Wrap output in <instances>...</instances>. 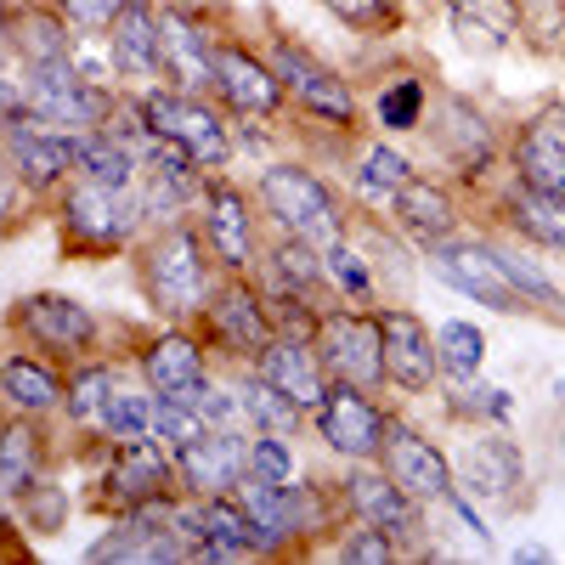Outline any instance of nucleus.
<instances>
[{
    "label": "nucleus",
    "instance_id": "5701e85b",
    "mask_svg": "<svg viewBox=\"0 0 565 565\" xmlns=\"http://www.w3.org/2000/svg\"><path fill=\"white\" fill-rule=\"evenodd\" d=\"M159 34H164V85L193 90V97L215 90V40L204 34V23L164 7L159 12Z\"/></svg>",
    "mask_w": 565,
    "mask_h": 565
},
{
    "label": "nucleus",
    "instance_id": "ddd939ff",
    "mask_svg": "<svg viewBox=\"0 0 565 565\" xmlns=\"http://www.w3.org/2000/svg\"><path fill=\"white\" fill-rule=\"evenodd\" d=\"M317 436L328 441V452H340L351 463H373L385 452V430H391V418L380 413V402H373L367 391L334 380L328 385V396L317 402Z\"/></svg>",
    "mask_w": 565,
    "mask_h": 565
},
{
    "label": "nucleus",
    "instance_id": "603ef678",
    "mask_svg": "<svg viewBox=\"0 0 565 565\" xmlns=\"http://www.w3.org/2000/svg\"><path fill=\"white\" fill-rule=\"evenodd\" d=\"M18 193H23V175H18V164L7 159V148H0V226L12 221V210H18Z\"/></svg>",
    "mask_w": 565,
    "mask_h": 565
},
{
    "label": "nucleus",
    "instance_id": "412c9836",
    "mask_svg": "<svg viewBox=\"0 0 565 565\" xmlns=\"http://www.w3.org/2000/svg\"><path fill=\"white\" fill-rule=\"evenodd\" d=\"M103 40H108L114 74L136 79L141 90L164 85V34H159V12L148 7V0H130V7L103 29Z\"/></svg>",
    "mask_w": 565,
    "mask_h": 565
},
{
    "label": "nucleus",
    "instance_id": "9b49d317",
    "mask_svg": "<svg viewBox=\"0 0 565 565\" xmlns=\"http://www.w3.org/2000/svg\"><path fill=\"white\" fill-rule=\"evenodd\" d=\"M199 322H204V340L232 351L238 362H255L271 345V334H277L271 306H266V295L255 289L249 277H221V289L210 295Z\"/></svg>",
    "mask_w": 565,
    "mask_h": 565
},
{
    "label": "nucleus",
    "instance_id": "c756f323",
    "mask_svg": "<svg viewBox=\"0 0 565 565\" xmlns=\"http://www.w3.org/2000/svg\"><path fill=\"white\" fill-rule=\"evenodd\" d=\"M45 476V436L34 413H12L0 424V503H18Z\"/></svg>",
    "mask_w": 565,
    "mask_h": 565
},
{
    "label": "nucleus",
    "instance_id": "9d476101",
    "mask_svg": "<svg viewBox=\"0 0 565 565\" xmlns=\"http://www.w3.org/2000/svg\"><path fill=\"white\" fill-rule=\"evenodd\" d=\"M271 68H277V79H282V97H289L300 114H311L317 125H334V130H351V125H356L351 85L328 68V63H317L306 45L277 40V45H271Z\"/></svg>",
    "mask_w": 565,
    "mask_h": 565
},
{
    "label": "nucleus",
    "instance_id": "20e7f679",
    "mask_svg": "<svg viewBox=\"0 0 565 565\" xmlns=\"http://www.w3.org/2000/svg\"><path fill=\"white\" fill-rule=\"evenodd\" d=\"M18 103L29 108V119L52 125V130H103L108 108H114V90L85 79L74 63H45V68H23V90Z\"/></svg>",
    "mask_w": 565,
    "mask_h": 565
},
{
    "label": "nucleus",
    "instance_id": "3c124183",
    "mask_svg": "<svg viewBox=\"0 0 565 565\" xmlns=\"http://www.w3.org/2000/svg\"><path fill=\"white\" fill-rule=\"evenodd\" d=\"M328 12L351 29H362V34H380L396 18V0H328Z\"/></svg>",
    "mask_w": 565,
    "mask_h": 565
},
{
    "label": "nucleus",
    "instance_id": "4d7b16f0",
    "mask_svg": "<svg viewBox=\"0 0 565 565\" xmlns=\"http://www.w3.org/2000/svg\"><path fill=\"white\" fill-rule=\"evenodd\" d=\"M0 424H7V418H0Z\"/></svg>",
    "mask_w": 565,
    "mask_h": 565
},
{
    "label": "nucleus",
    "instance_id": "c85d7f7f",
    "mask_svg": "<svg viewBox=\"0 0 565 565\" xmlns=\"http://www.w3.org/2000/svg\"><path fill=\"white\" fill-rule=\"evenodd\" d=\"M463 469V487L481 492L487 503H514V487H526V463H521V447L503 441V436H476L458 458Z\"/></svg>",
    "mask_w": 565,
    "mask_h": 565
},
{
    "label": "nucleus",
    "instance_id": "473e14b6",
    "mask_svg": "<svg viewBox=\"0 0 565 565\" xmlns=\"http://www.w3.org/2000/svg\"><path fill=\"white\" fill-rule=\"evenodd\" d=\"M452 29L469 52H503V45L521 34V0H447Z\"/></svg>",
    "mask_w": 565,
    "mask_h": 565
},
{
    "label": "nucleus",
    "instance_id": "e433bc0d",
    "mask_svg": "<svg viewBox=\"0 0 565 565\" xmlns=\"http://www.w3.org/2000/svg\"><path fill=\"white\" fill-rule=\"evenodd\" d=\"M260 266L271 271V289H295V295L322 289V249L306 238H289V232H277V244L260 255Z\"/></svg>",
    "mask_w": 565,
    "mask_h": 565
},
{
    "label": "nucleus",
    "instance_id": "cd10ccee",
    "mask_svg": "<svg viewBox=\"0 0 565 565\" xmlns=\"http://www.w3.org/2000/svg\"><path fill=\"white\" fill-rule=\"evenodd\" d=\"M436 148L452 159V170L458 175H487L492 170V159H498V141H492V125L469 108V103H458V97H447L441 103V119H436Z\"/></svg>",
    "mask_w": 565,
    "mask_h": 565
},
{
    "label": "nucleus",
    "instance_id": "864d4df0",
    "mask_svg": "<svg viewBox=\"0 0 565 565\" xmlns=\"http://www.w3.org/2000/svg\"><path fill=\"white\" fill-rule=\"evenodd\" d=\"M509 559H514V565H537V559H548V548H537V543H521V548H514Z\"/></svg>",
    "mask_w": 565,
    "mask_h": 565
},
{
    "label": "nucleus",
    "instance_id": "6ab92c4d",
    "mask_svg": "<svg viewBox=\"0 0 565 565\" xmlns=\"http://www.w3.org/2000/svg\"><path fill=\"white\" fill-rule=\"evenodd\" d=\"M380 328H385V380L407 396H424L441 380V345L430 340V328H424L407 306L380 311Z\"/></svg>",
    "mask_w": 565,
    "mask_h": 565
},
{
    "label": "nucleus",
    "instance_id": "49530a36",
    "mask_svg": "<svg viewBox=\"0 0 565 565\" xmlns=\"http://www.w3.org/2000/svg\"><path fill=\"white\" fill-rule=\"evenodd\" d=\"M340 559H351V565H385V559H396V532L356 521V532L340 537Z\"/></svg>",
    "mask_w": 565,
    "mask_h": 565
},
{
    "label": "nucleus",
    "instance_id": "58836bf2",
    "mask_svg": "<svg viewBox=\"0 0 565 565\" xmlns=\"http://www.w3.org/2000/svg\"><path fill=\"white\" fill-rule=\"evenodd\" d=\"M114 367L108 362H74L68 367V380H63V413L74 424H90L97 430V418H103V402L114 396Z\"/></svg>",
    "mask_w": 565,
    "mask_h": 565
},
{
    "label": "nucleus",
    "instance_id": "a19ab883",
    "mask_svg": "<svg viewBox=\"0 0 565 565\" xmlns=\"http://www.w3.org/2000/svg\"><path fill=\"white\" fill-rule=\"evenodd\" d=\"M407 175H413V164L396 153V148H367V159H362V170H356V193L373 204V210H391V199L407 186Z\"/></svg>",
    "mask_w": 565,
    "mask_h": 565
},
{
    "label": "nucleus",
    "instance_id": "a18cd8bd",
    "mask_svg": "<svg viewBox=\"0 0 565 565\" xmlns=\"http://www.w3.org/2000/svg\"><path fill=\"white\" fill-rule=\"evenodd\" d=\"M249 476H266V481H295V447H289V436L255 430V436H249Z\"/></svg>",
    "mask_w": 565,
    "mask_h": 565
},
{
    "label": "nucleus",
    "instance_id": "c03bdc74",
    "mask_svg": "<svg viewBox=\"0 0 565 565\" xmlns=\"http://www.w3.org/2000/svg\"><path fill=\"white\" fill-rule=\"evenodd\" d=\"M380 125L385 130H418L424 125V79H396L380 90Z\"/></svg>",
    "mask_w": 565,
    "mask_h": 565
},
{
    "label": "nucleus",
    "instance_id": "dca6fc26",
    "mask_svg": "<svg viewBox=\"0 0 565 565\" xmlns=\"http://www.w3.org/2000/svg\"><path fill=\"white\" fill-rule=\"evenodd\" d=\"M175 452V476H181V492L193 498H221L244 481L249 469V436H238L232 424H204L193 441L170 447Z\"/></svg>",
    "mask_w": 565,
    "mask_h": 565
},
{
    "label": "nucleus",
    "instance_id": "5fc2aeb1",
    "mask_svg": "<svg viewBox=\"0 0 565 565\" xmlns=\"http://www.w3.org/2000/svg\"><path fill=\"white\" fill-rule=\"evenodd\" d=\"M7 29H12V7L0 0V45H7Z\"/></svg>",
    "mask_w": 565,
    "mask_h": 565
},
{
    "label": "nucleus",
    "instance_id": "0eeeda50",
    "mask_svg": "<svg viewBox=\"0 0 565 565\" xmlns=\"http://www.w3.org/2000/svg\"><path fill=\"white\" fill-rule=\"evenodd\" d=\"M12 328L40 351V356H52L63 367L85 362L90 351H97V317H90V306H79L74 295H52V289H40V295H23L18 311H12Z\"/></svg>",
    "mask_w": 565,
    "mask_h": 565
},
{
    "label": "nucleus",
    "instance_id": "c9c22d12",
    "mask_svg": "<svg viewBox=\"0 0 565 565\" xmlns=\"http://www.w3.org/2000/svg\"><path fill=\"white\" fill-rule=\"evenodd\" d=\"M238 407H244L249 430H271V436H295L300 418H306V407L295 396H282L260 367H249L244 380H238Z\"/></svg>",
    "mask_w": 565,
    "mask_h": 565
},
{
    "label": "nucleus",
    "instance_id": "1a4fd4ad",
    "mask_svg": "<svg viewBox=\"0 0 565 565\" xmlns=\"http://www.w3.org/2000/svg\"><path fill=\"white\" fill-rule=\"evenodd\" d=\"M141 204H148L153 221H181L186 210H199L204 186H210V170L181 148L175 136H148L141 141Z\"/></svg>",
    "mask_w": 565,
    "mask_h": 565
},
{
    "label": "nucleus",
    "instance_id": "37998d69",
    "mask_svg": "<svg viewBox=\"0 0 565 565\" xmlns=\"http://www.w3.org/2000/svg\"><path fill=\"white\" fill-rule=\"evenodd\" d=\"M436 345H441V367H452V373H481V362H487V334L476 322H441L436 328Z\"/></svg>",
    "mask_w": 565,
    "mask_h": 565
},
{
    "label": "nucleus",
    "instance_id": "7ed1b4c3",
    "mask_svg": "<svg viewBox=\"0 0 565 565\" xmlns=\"http://www.w3.org/2000/svg\"><path fill=\"white\" fill-rule=\"evenodd\" d=\"M255 199H260L266 221L277 232H289V238H306L317 249L345 238V210L334 199V186H328L317 170H306V164H271V170H260Z\"/></svg>",
    "mask_w": 565,
    "mask_h": 565
},
{
    "label": "nucleus",
    "instance_id": "a211bd4d",
    "mask_svg": "<svg viewBox=\"0 0 565 565\" xmlns=\"http://www.w3.org/2000/svg\"><path fill=\"white\" fill-rule=\"evenodd\" d=\"M215 97L238 119H271L282 103H289L271 57H255L249 45H232V40L215 45Z\"/></svg>",
    "mask_w": 565,
    "mask_h": 565
},
{
    "label": "nucleus",
    "instance_id": "8fccbe9b",
    "mask_svg": "<svg viewBox=\"0 0 565 565\" xmlns=\"http://www.w3.org/2000/svg\"><path fill=\"white\" fill-rule=\"evenodd\" d=\"M498 255H503V249H498ZM503 271H509L514 289H521V300H526V306H559V289H554V282H548L532 260H521V255H503Z\"/></svg>",
    "mask_w": 565,
    "mask_h": 565
},
{
    "label": "nucleus",
    "instance_id": "4be33fe9",
    "mask_svg": "<svg viewBox=\"0 0 565 565\" xmlns=\"http://www.w3.org/2000/svg\"><path fill=\"white\" fill-rule=\"evenodd\" d=\"M249 367H260L266 380H271L282 396H295L306 413H317V402L328 396V385H334V380H328V367H322L317 340H311V334H282V328H277L271 345H266Z\"/></svg>",
    "mask_w": 565,
    "mask_h": 565
},
{
    "label": "nucleus",
    "instance_id": "f03ea898",
    "mask_svg": "<svg viewBox=\"0 0 565 565\" xmlns=\"http://www.w3.org/2000/svg\"><path fill=\"white\" fill-rule=\"evenodd\" d=\"M57 221L74 255H114L136 244L148 204L136 199V186H103V181L68 175V186L57 193Z\"/></svg>",
    "mask_w": 565,
    "mask_h": 565
},
{
    "label": "nucleus",
    "instance_id": "2f4dec72",
    "mask_svg": "<svg viewBox=\"0 0 565 565\" xmlns=\"http://www.w3.org/2000/svg\"><path fill=\"white\" fill-rule=\"evenodd\" d=\"M391 215H396V226L407 232V238H418L424 249L430 244H447V232H452V199H447V186H436V181H424V175H407V186L391 199Z\"/></svg>",
    "mask_w": 565,
    "mask_h": 565
},
{
    "label": "nucleus",
    "instance_id": "6e6552de",
    "mask_svg": "<svg viewBox=\"0 0 565 565\" xmlns=\"http://www.w3.org/2000/svg\"><path fill=\"white\" fill-rule=\"evenodd\" d=\"M0 148H7V159L18 164L23 193H63L68 175H74V148H79V136L29 119V108L18 103V108L7 114V125H0Z\"/></svg>",
    "mask_w": 565,
    "mask_h": 565
},
{
    "label": "nucleus",
    "instance_id": "393cba45",
    "mask_svg": "<svg viewBox=\"0 0 565 565\" xmlns=\"http://www.w3.org/2000/svg\"><path fill=\"white\" fill-rule=\"evenodd\" d=\"M514 170H521V186H532V193L565 199V108H543L521 130V141H514Z\"/></svg>",
    "mask_w": 565,
    "mask_h": 565
},
{
    "label": "nucleus",
    "instance_id": "a878e982",
    "mask_svg": "<svg viewBox=\"0 0 565 565\" xmlns=\"http://www.w3.org/2000/svg\"><path fill=\"white\" fill-rule=\"evenodd\" d=\"M345 509L356 514V521L367 526H385V532H413L418 526V503L385 476V463L373 469V463H356L351 476H345Z\"/></svg>",
    "mask_w": 565,
    "mask_h": 565
},
{
    "label": "nucleus",
    "instance_id": "bb28decb",
    "mask_svg": "<svg viewBox=\"0 0 565 565\" xmlns=\"http://www.w3.org/2000/svg\"><path fill=\"white\" fill-rule=\"evenodd\" d=\"M232 498H238L249 509V521L260 532V554H282L295 537H300V521H295V481H266V476H249L232 487Z\"/></svg>",
    "mask_w": 565,
    "mask_h": 565
},
{
    "label": "nucleus",
    "instance_id": "423d86ee",
    "mask_svg": "<svg viewBox=\"0 0 565 565\" xmlns=\"http://www.w3.org/2000/svg\"><path fill=\"white\" fill-rule=\"evenodd\" d=\"M141 114H148V130L153 136H175L210 175L232 164V130H226L221 108H210L204 97H193V90L148 85V90H141Z\"/></svg>",
    "mask_w": 565,
    "mask_h": 565
},
{
    "label": "nucleus",
    "instance_id": "f8f14e48",
    "mask_svg": "<svg viewBox=\"0 0 565 565\" xmlns=\"http://www.w3.org/2000/svg\"><path fill=\"white\" fill-rule=\"evenodd\" d=\"M199 232L210 255L221 260L226 277H255L260 266V232H255V215H249V193H238L232 181L210 175L204 199H199Z\"/></svg>",
    "mask_w": 565,
    "mask_h": 565
},
{
    "label": "nucleus",
    "instance_id": "f704fd0d",
    "mask_svg": "<svg viewBox=\"0 0 565 565\" xmlns=\"http://www.w3.org/2000/svg\"><path fill=\"white\" fill-rule=\"evenodd\" d=\"M74 175L103 181V186H136L141 159H136V148H130L125 136H114V130H85L79 148H74Z\"/></svg>",
    "mask_w": 565,
    "mask_h": 565
},
{
    "label": "nucleus",
    "instance_id": "79ce46f5",
    "mask_svg": "<svg viewBox=\"0 0 565 565\" xmlns=\"http://www.w3.org/2000/svg\"><path fill=\"white\" fill-rule=\"evenodd\" d=\"M322 282H334L351 306H373V260H362L351 238L322 249Z\"/></svg>",
    "mask_w": 565,
    "mask_h": 565
},
{
    "label": "nucleus",
    "instance_id": "f3484780",
    "mask_svg": "<svg viewBox=\"0 0 565 565\" xmlns=\"http://www.w3.org/2000/svg\"><path fill=\"white\" fill-rule=\"evenodd\" d=\"M430 271L441 282H452L458 295H469L476 306H492V311H521L526 306L492 244H430Z\"/></svg>",
    "mask_w": 565,
    "mask_h": 565
},
{
    "label": "nucleus",
    "instance_id": "09e8293b",
    "mask_svg": "<svg viewBox=\"0 0 565 565\" xmlns=\"http://www.w3.org/2000/svg\"><path fill=\"white\" fill-rule=\"evenodd\" d=\"M52 7H57V12L79 29V34H103V29H108V23L130 7V0H52Z\"/></svg>",
    "mask_w": 565,
    "mask_h": 565
},
{
    "label": "nucleus",
    "instance_id": "de8ad7c7",
    "mask_svg": "<svg viewBox=\"0 0 565 565\" xmlns=\"http://www.w3.org/2000/svg\"><path fill=\"white\" fill-rule=\"evenodd\" d=\"M204 430V418H199V407H186V402H164V396H153V441H164V447H181V441H193Z\"/></svg>",
    "mask_w": 565,
    "mask_h": 565
},
{
    "label": "nucleus",
    "instance_id": "39448f33",
    "mask_svg": "<svg viewBox=\"0 0 565 565\" xmlns=\"http://www.w3.org/2000/svg\"><path fill=\"white\" fill-rule=\"evenodd\" d=\"M317 351H322V367L328 380H345L356 391H385V328H380V311H340L328 306L317 317Z\"/></svg>",
    "mask_w": 565,
    "mask_h": 565
},
{
    "label": "nucleus",
    "instance_id": "72a5a7b5",
    "mask_svg": "<svg viewBox=\"0 0 565 565\" xmlns=\"http://www.w3.org/2000/svg\"><path fill=\"white\" fill-rule=\"evenodd\" d=\"M260 554V532L249 521V509L221 492V498H204V554L199 559H249Z\"/></svg>",
    "mask_w": 565,
    "mask_h": 565
},
{
    "label": "nucleus",
    "instance_id": "4468645a",
    "mask_svg": "<svg viewBox=\"0 0 565 565\" xmlns=\"http://www.w3.org/2000/svg\"><path fill=\"white\" fill-rule=\"evenodd\" d=\"M181 492V476H175V452H164V441H119L108 469H103V503L114 514L125 509H141V503H164Z\"/></svg>",
    "mask_w": 565,
    "mask_h": 565
},
{
    "label": "nucleus",
    "instance_id": "2eb2a0df",
    "mask_svg": "<svg viewBox=\"0 0 565 565\" xmlns=\"http://www.w3.org/2000/svg\"><path fill=\"white\" fill-rule=\"evenodd\" d=\"M136 367H141V385H148L153 396H164V402H186V407H199V396L215 385V380H210L204 340H199V334H186V322H175L170 334H153L148 345H141Z\"/></svg>",
    "mask_w": 565,
    "mask_h": 565
},
{
    "label": "nucleus",
    "instance_id": "4c0bfd02",
    "mask_svg": "<svg viewBox=\"0 0 565 565\" xmlns=\"http://www.w3.org/2000/svg\"><path fill=\"white\" fill-rule=\"evenodd\" d=\"M509 226L521 232V238L543 244V249H565V199L521 186V193L509 199Z\"/></svg>",
    "mask_w": 565,
    "mask_h": 565
},
{
    "label": "nucleus",
    "instance_id": "aec40b11",
    "mask_svg": "<svg viewBox=\"0 0 565 565\" xmlns=\"http://www.w3.org/2000/svg\"><path fill=\"white\" fill-rule=\"evenodd\" d=\"M380 463H385V476H391L413 503H436V498L452 492V463H447V452H441L436 441H424L418 430H407V424H396V418H391V430H385Z\"/></svg>",
    "mask_w": 565,
    "mask_h": 565
},
{
    "label": "nucleus",
    "instance_id": "f257e3e1",
    "mask_svg": "<svg viewBox=\"0 0 565 565\" xmlns=\"http://www.w3.org/2000/svg\"><path fill=\"white\" fill-rule=\"evenodd\" d=\"M215 255L204 244L199 221H164L148 244L136 249V277H141V295H148V306L170 322H193L204 317L210 295L221 289L215 277Z\"/></svg>",
    "mask_w": 565,
    "mask_h": 565
},
{
    "label": "nucleus",
    "instance_id": "b1692460",
    "mask_svg": "<svg viewBox=\"0 0 565 565\" xmlns=\"http://www.w3.org/2000/svg\"><path fill=\"white\" fill-rule=\"evenodd\" d=\"M7 45L23 68H45V63H74V23L52 7V0H23L12 7V29H7Z\"/></svg>",
    "mask_w": 565,
    "mask_h": 565
},
{
    "label": "nucleus",
    "instance_id": "ea45409f",
    "mask_svg": "<svg viewBox=\"0 0 565 565\" xmlns=\"http://www.w3.org/2000/svg\"><path fill=\"white\" fill-rule=\"evenodd\" d=\"M97 430H103V441H148L153 436V391L141 385V391H119L114 385V396L103 402V418H97Z\"/></svg>",
    "mask_w": 565,
    "mask_h": 565
},
{
    "label": "nucleus",
    "instance_id": "6e6d98bb",
    "mask_svg": "<svg viewBox=\"0 0 565 565\" xmlns=\"http://www.w3.org/2000/svg\"><path fill=\"white\" fill-rule=\"evenodd\" d=\"M7 57H12V45H0V68H7Z\"/></svg>",
    "mask_w": 565,
    "mask_h": 565
},
{
    "label": "nucleus",
    "instance_id": "7c9ffc66",
    "mask_svg": "<svg viewBox=\"0 0 565 565\" xmlns=\"http://www.w3.org/2000/svg\"><path fill=\"white\" fill-rule=\"evenodd\" d=\"M0 402L12 413H57L63 407V373L52 362H40L29 351H12L0 356Z\"/></svg>",
    "mask_w": 565,
    "mask_h": 565
}]
</instances>
